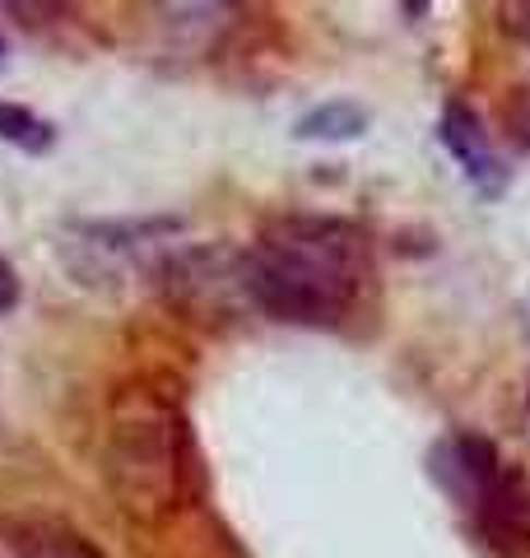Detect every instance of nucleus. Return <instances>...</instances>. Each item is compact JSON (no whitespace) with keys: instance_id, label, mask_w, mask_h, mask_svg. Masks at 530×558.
I'll return each instance as SVG.
<instances>
[{"instance_id":"9d476101","label":"nucleus","mask_w":530,"mask_h":558,"mask_svg":"<svg viewBox=\"0 0 530 558\" xmlns=\"http://www.w3.org/2000/svg\"><path fill=\"white\" fill-rule=\"evenodd\" d=\"M503 28L517 43H530V0H517V5H503Z\"/></svg>"},{"instance_id":"20e7f679","label":"nucleus","mask_w":530,"mask_h":558,"mask_svg":"<svg viewBox=\"0 0 530 558\" xmlns=\"http://www.w3.org/2000/svg\"><path fill=\"white\" fill-rule=\"evenodd\" d=\"M437 140H442V149H447L451 159H456L461 178H466L474 191H480V196L498 201L503 191H507L511 168H507V159L498 154V145H493V135L484 131V121H480V112H474L470 102L451 98L447 108H442Z\"/></svg>"},{"instance_id":"f03ea898","label":"nucleus","mask_w":530,"mask_h":558,"mask_svg":"<svg viewBox=\"0 0 530 558\" xmlns=\"http://www.w3.org/2000/svg\"><path fill=\"white\" fill-rule=\"evenodd\" d=\"M103 470L121 512H131L135 521H164L168 512L201 498V451L191 438L182 396H172L164 377H135L112 396Z\"/></svg>"},{"instance_id":"6e6552de","label":"nucleus","mask_w":530,"mask_h":558,"mask_svg":"<svg viewBox=\"0 0 530 558\" xmlns=\"http://www.w3.org/2000/svg\"><path fill=\"white\" fill-rule=\"evenodd\" d=\"M0 145H14L24 154H47L57 145V131L38 112H28L24 102H0Z\"/></svg>"},{"instance_id":"f8f14e48","label":"nucleus","mask_w":530,"mask_h":558,"mask_svg":"<svg viewBox=\"0 0 530 558\" xmlns=\"http://www.w3.org/2000/svg\"><path fill=\"white\" fill-rule=\"evenodd\" d=\"M5 61H10V43H5V33H0V70H5Z\"/></svg>"},{"instance_id":"1a4fd4ad","label":"nucleus","mask_w":530,"mask_h":558,"mask_svg":"<svg viewBox=\"0 0 530 558\" xmlns=\"http://www.w3.org/2000/svg\"><path fill=\"white\" fill-rule=\"evenodd\" d=\"M503 131L511 135V145H521L530 154V80H521L517 89H507V98H503Z\"/></svg>"},{"instance_id":"423d86ee","label":"nucleus","mask_w":530,"mask_h":558,"mask_svg":"<svg viewBox=\"0 0 530 558\" xmlns=\"http://www.w3.org/2000/svg\"><path fill=\"white\" fill-rule=\"evenodd\" d=\"M5 539L14 558H108L84 531L61 517H20L5 521Z\"/></svg>"},{"instance_id":"9b49d317","label":"nucleus","mask_w":530,"mask_h":558,"mask_svg":"<svg viewBox=\"0 0 530 558\" xmlns=\"http://www.w3.org/2000/svg\"><path fill=\"white\" fill-rule=\"evenodd\" d=\"M14 303H20V270L0 256V312H10Z\"/></svg>"},{"instance_id":"39448f33","label":"nucleus","mask_w":530,"mask_h":558,"mask_svg":"<svg viewBox=\"0 0 530 558\" xmlns=\"http://www.w3.org/2000/svg\"><path fill=\"white\" fill-rule=\"evenodd\" d=\"M498 470H503L498 447L480 438V433H447V438L429 451V475L447 488L461 508H470V502L484 494V484L498 475Z\"/></svg>"},{"instance_id":"f257e3e1","label":"nucleus","mask_w":530,"mask_h":558,"mask_svg":"<svg viewBox=\"0 0 530 558\" xmlns=\"http://www.w3.org/2000/svg\"><path fill=\"white\" fill-rule=\"evenodd\" d=\"M238 284L270 322L340 326L373 284V247L349 219L279 215L238 256Z\"/></svg>"},{"instance_id":"ddd939ff","label":"nucleus","mask_w":530,"mask_h":558,"mask_svg":"<svg viewBox=\"0 0 530 558\" xmlns=\"http://www.w3.org/2000/svg\"><path fill=\"white\" fill-rule=\"evenodd\" d=\"M526 428H530V396H526Z\"/></svg>"},{"instance_id":"7ed1b4c3","label":"nucleus","mask_w":530,"mask_h":558,"mask_svg":"<svg viewBox=\"0 0 530 558\" xmlns=\"http://www.w3.org/2000/svg\"><path fill=\"white\" fill-rule=\"evenodd\" d=\"M480 539L503 558H530V470L503 465L466 508Z\"/></svg>"},{"instance_id":"0eeeda50","label":"nucleus","mask_w":530,"mask_h":558,"mask_svg":"<svg viewBox=\"0 0 530 558\" xmlns=\"http://www.w3.org/2000/svg\"><path fill=\"white\" fill-rule=\"evenodd\" d=\"M368 131V108L349 98H330L316 102L312 112H303L293 121V140H316V145H349Z\"/></svg>"}]
</instances>
